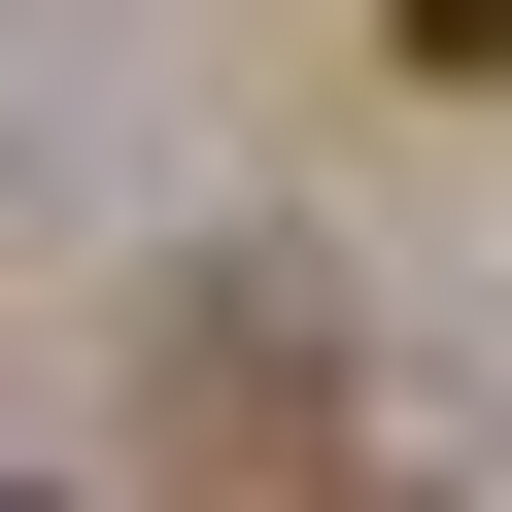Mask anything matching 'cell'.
Returning <instances> with one entry per match:
<instances>
[{"instance_id":"6da1fadb","label":"cell","mask_w":512,"mask_h":512,"mask_svg":"<svg viewBox=\"0 0 512 512\" xmlns=\"http://www.w3.org/2000/svg\"><path fill=\"white\" fill-rule=\"evenodd\" d=\"M376 35H410V69H512V0H376Z\"/></svg>"}]
</instances>
